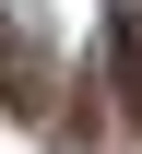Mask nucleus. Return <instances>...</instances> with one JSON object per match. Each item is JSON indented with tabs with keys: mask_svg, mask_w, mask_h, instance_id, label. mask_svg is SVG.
I'll return each mask as SVG.
<instances>
[{
	"mask_svg": "<svg viewBox=\"0 0 142 154\" xmlns=\"http://www.w3.org/2000/svg\"><path fill=\"white\" fill-rule=\"evenodd\" d=\"M107 59H119V95L142 119V12H107Z\"/></svg>",
	"mask_w": 142,
	"mask_h": 154,
	"instance_id": "nucleus-1",
	"label": "nucleus"
}]
</instances>
